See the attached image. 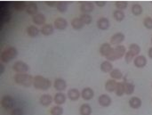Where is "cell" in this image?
<instances>
[{"instance_id":"cell-1","label":"cell","mask_w":152,"mask_h":115,"mask_svg":"<svg viewBox=\"0 0 152 115\" xmlns=\"http://www.w3.org/2000/svg\"><path fill=\"white\" fill-rule=\"evenodd\" d=\"M14 81L23 87L28 88L34 82V78L28 73H17L14 76Z\"/></svg>"},{"instance_id":"cell-2","label":"cell","mask_w":152,"mask_h":115,"mask_svg":"<svg viewBox=\"0 0 152 115\" xmlns=\"http://www.w3.org/2000/svg\"><path fill=\"white\" fill-rule=\"evenodd\" d=\"M126 54V48L125 46L118 45L115 48H112L110 54L106 57L108 61H116L122 58Z\"/></svg>"},{"instance_id":"cell-3","label":"cell","mask_w":152,"mask_h":115,"mask_svg":"<svg viewBox=\"0 0 152 115\" xmlns=\"http://www.w3.org/2000/svg\"><path fill=\"white\" fill-rule=\"evenodd\" d=\"M33 85H34L35 88H37V89L47 90V89H49V88H51L52 83H51V80H49L48 79L44 78L43 76L37 75L34 78Z\"/></svg>"},{"instance_id":"cell-4","label":"cell","mask_w":152,"mask_h":115,"mask_svg":"<svg viewBox=\"0 0 152 115\" xmlns=\"http://www.w3.org/2000/svg\"><path fill=\"white\" fill-rule=\"evenodd\" d=\"M18 55V51L14 46H10L4 49L1 54V61L4 63L11 62Z\"/></svg>"},{"instance_id":"cell-5","label":"cell","mask_w":152,"mask_h":115,"mask_svg":"<svg viewBox=\"0 0 152 115\" xmlns=\"http://www.w3.org/2000/svg\"><path fill=\"white\" fill-rule=\"evenodd\" d=\"M1 104H2V106L5 109V110H12L13 107H14V105H15V102H14V99L9 96V95H5L2 97V100H1Z\"/></svg>"},{"instance_id":"cell-6","label":"cell","mask_w":152,"mask_h":115,"mask_svg":"<svg viewBox=\"0 0 152 115\" xmlns=\"http://www.w3.org/2000/svg\"><path fill=\"white\" fill-rule=\"evenodd\" d=\"M13 70L18 72V73H26L27 72H28L29 70V67L28 65L22 62V61H17L14 64H13Z\"/></svg>"},{"instance_id":"cell-7","label":"cell","mask_w":152,"mask_h":115,"mask_svg":"<svg viewBox=\"0 0 152 115\" xmlns=\"http://www.w3.org/2000/svg\"><path fill=\"white\" fill-rule=\"evenodd\" d=\"M68 26V21L66 19L62 18V17H59L57 19H55L54 21V27L59 29V30H63L67 28Z\"/></svg>"},{"instance_id":"cell-8","label":"cell","mask_w":152,"mask_h":115,"mask_svg":"<svg viewBox=\"0 0 152 115\" xmlns=\"http://www.w3.org/2000/svg\"><path fill=\"white\" fill-rule=\"evenodd\" d=\"M125 40V35L122 32H118L116 34H114L111 38H110V42L113 45H119L120 43H122Z\"/></svg>"},{"instance_id":"cell-9","label":"cell","mask_w":152,"mask_h":115,"mask_svg":"<svg viewBox=\"0 0 152 115\" xmlns=\"http://www.w3.org/2000/svg\"><path fill=\"white\" fill-rule=\"evenodd\" d=\"M80 10L84 13H91L94 10V4L92 2H83L80 5Z\"/></svg>"},{"instance_id":"cell-10","label":"cell","mask_w":152,"mask_h":115,"mask_svg":"<svg viewBox=\"0 0 152 115\" xmlns=\"http://www.w3.org/2000/svg\"><path fill=\"white\" fill-rule=\"evenodd\" d=\"M97 27L102 29V30H105L107 29H109L110 27V21L108 18L106 17H101L98 21H97Z\"/></svg>"},{"instance_id":"cell-11","label":"cell","mask_w":152,"mask_h":115,"mask_svg":"<svg viewBox=\"0 0 152 115\" xmlns=\"http://www.w3.org/2000/svg\"><path fill=\"white\" fill-rule=\"evenodd\" d=\"M53 85H54V88H55L56 90H58V91H61V92L63 91V90H65L66 88H67V83H66V81H65L63 79H61V78L56 79Z\"/></svg>"},{"instance_id":"cell-12","label":"cell","mask_w":152,"mask_h":115,"mask_svg":"<svg viewBox=\"0 0 152 115\" xmlns=\"http://www.w3.org/2000/svg\"><path fill=\"white\" fill-rule=\"evenodd\" d=\"M81 97L84 100H91L94 97V92L91 88H85L81 92Z\"/></svg>"},{"instance_id":"cell-13","label":"cell","mask_w":152,"mask_h":115,"mask_svg":"<svg viewBox=\"0 0 152 115\" xmlns=\"http://www.w3.org/2000/svg\"><path fill=\"white\" fill-rule=\"evenodd\" d=\"M134 65L137 68H143L147 64V59L143 55H138V56H136L134 58Z\"/></svg>"},{"instance_id":"cell-14","label":"cell","mask_w":152,"mask_h":115,"mask_svg":"<svg viewBox=\"0 0 152 115\" xmlns=\"http://www.w3.org/2000/svg\"><path fill=\"white\" fill-rule=\"evenodd\" d=\"M98 102H99V104H100L102 106H103V107H108V106L110 105V104H111L112 101H111L110 97H109L108 95H101V96L99 97Z\"/></svg>"},{"instance_id":"cell-15","label":"cell","mask_w":152,"mask_h":115,"mask_svg":"<svg viewBox=\"0 0 152 115\" xmlns=\"http://www.w3.org/2000/svg\"><path fill=\"white\" fill-rule=\"evenodd\" d=\"M67 95H68V97L71 101H77L81 97V93L77 88H71V89H69Z\"/></svg>"},{"instance_id":"cell-16","label":"cell","mask_w":152,"mask_h":115,"mask_svg":"<svg viewBox=\"0 0 152 115\" xmlns=\"http://www.w3.org/2000/svg\"><path fill=\"white\" fill-rule=\"evenodd\" d=\"M111 50H112L111 46H110V44H108V43H104V44H102V45L101 46V47H100V54H101L102 56L107 57V56L110 54Z\"/></svg>"},{"instance_id":"cell-17","label":"cell","mask_w":152,"mask_h":115,"mask_svg":"<svg viewBox=\"0 0 152 115\" xmlns=\"http://www.w3.org/2000/svg\"><path fill=\"white\" fill-rule=\"evenodd\" d=\"M37 4L35 3V2H29L28 3V5H27V8H26V11L28 14L30 15H36L37 13Z\"/></svg>"},{"instance_id":"cell-18","label":"cell","mask_w":152,"mask_h":115,"mask_svg":"<svg viewBox=\"0 0 152 115\" xmlns=\"http://www.w3.org/2000/svg\"><path fill=\"white\" fill-rule=\"evenodd\" d=\"M129 105L133 109H139L142 106V100H141V98H139L137 97H133L129 100Z\"/></svg>"},{"instance_id":"cell-19","label":"cell","mask_w":152,"mask_h":115,"mask_svg":"<svg viewBox=\"0 0 152 115\" xmlns=\"http://www.w3.org/2000/svg\"><path fill=\"white\" fill-rule=\"evenodd\" d=\"M45 16L43 13H37L36 15L33 16L32 21L34 23H36L37 25H43L45 22ZM45 25V24H44Z\"/></svg>"},{"instance_id":"cell-20","label":"cell","mask_w":152,"mask_h":115,"mask_svg":"<svg viewBox=\"0 0 152 115\" xmlns=\"http://www.w3.org/2000/svg\"><path fill=\"white\" fill-rule=\"evenodd\" d=\"M41 33L45 36H49V35H52L54 31L53 29V26L51 25V24H45L42 26L41 29H40Z\"/></svg>"},{"instance_id":"cell-21","label":"cell","mask_w":152,"mask_h":115,"mask_svg":"<svg viewBox=\"0 0 152 115\" xmlns=\"http://www.w3.org/2000/svg\"><path fill=\"white\" fill-rule=\"evenodd\" d=\"M65 102H66V96H65V94H63L61 92H59V93H57L54 96V103L57 105H61L65 104Z\"/></svg>"},{"instance_id":"cell-22","label":"cell","mask_w":152,"mask_h":115,"mask_svg":"<svg viewBox=\"0 0 152 115\" xmlns=\"http://www.w3.org/2000/svg\"><path fill=\"white\" fill-rule=\"evenodd\" d=\"M117 85H118V82L115 80H109L105 84V89L109 92L116 91Z\"/></svg>"},{"instance_id":"cell-23","label":"cell","mask_w":152,"mask_h":115,"mask_svg":"<svg viewBox=\"0 0 152 115\" xmlns=\"http://www.w3.org/2000/svg\"><path fill=\"white\" fill-rule=\"evenodd\" d=\"M52 102H53V98H52V97L50 95H47V94L46 95H43L40 97V103L44 106L50 105L52 104Z\"/></svg>"},{"instance_id":"cell-24","label":"cell","mask_w":152,"mask_h":115,"mask_svg":"<svg viewBox=\"0 0 152 115\" xmlns=\"http://www.w3.org/2000/svg\"><path fill=\"white\" fill-rule=\"evenodd\" d=\"M39 29L35 26V25H30L27 28V33L29 37L31 38H34V37H37L39 33Z\"/></svg>"},{"instance_id":"cell-25","label":"cell","mask_w":152,"mask_h":115,"mask_svg":"<svg viewBox=\"0 0 152 115\" xmlns=\"http://www.w3.org/2000/svg\"><path fill=\"white\" fill-rule=\"evenodd\" d=\"M79 113H80V115H91L92 107L88 104H84L80 106Z\"/></svg>"},{"instance_id":"cell-26","label":"cell","mask_w":152,"mask_h":115,"mask_svg":"<svg viewBox=\"0 0 152 115\" xmlns=\"http://www.w3.org/2000/svg\"><path fill=\"white\" fill-rule=\"evenodd\" d=\"M71 25H72V27L75 29H82L83 27H84V22L81 21V19L80 18H78V17H76V18H74L72 21H71Z\"/></svg>"},{"instance_id":"cell-27","label":"cell","mask_w":152,"mask_h":115,"mask_svg":"<svg viewBox=\"0 0 152 115\" xmlns=\"http://www.w3.org/2000/svg\"><path fill=\"white\" fill-rule=\"evenodd\" d=\"M28 5V3L24 2V1H17L13 4V7L16 11H23L26 10Z\"/></svg>"},{"instance_id":"cell-28","label":"cell","mask_w":152,"mask_h":115,"mask_svg":"<svg viewBox=\"0 0 152 115\" xmlns=\"http://www.w3.org/2000/svg\"><path fill=\"white\" fill-rule=\"evenodd\" d=\"M143 9L142 6L140 4H134L132 6V13L135 15V16H139L142 13Z\"/></svg>"},{"instance_id":"cell-29","label":"cell","mask_w":152,"mask_h":115,"mask_svg":"<svg viewBox=\"0 0 152 115\" xmlns=\"http://www.w3.org/2000/svg\"><path fill=\"white\" fill-rule=\"evenodd\" d=\"M113 17L116 21H122L125 17H126V14L123 11L121 10H115L114 13H113Z\"/></svg>"},{"instance_id":"cell-30","label":"cell","mask_w":152,"mask_h":115,"mask_svg":"<svg viewBox=\"0 0 152 115\" xmlns=\"http://www.w3.org/2000/svg\"><path fill=\"white\" fill-rule=\"evenodd\" d=\"M112 64L109 61H104L103 63H102L101 64V70L103 72H110L112 71Z\"/></svg>"},{"instance_id":"cell-31","label":"cell","mask_w":152,"mask_h":115,"mask_svg":"<svg viewBox=\"0 0 152 115\" xmlns=\"http://www.w3.org/2000/svg\"><path fill=\"white\" fill-rule=\"evenodd\" d=\"M124 83H125V93L126 95H132L134 92V89H135L134 85L132 84V83L126 82V81H125Z\"/></svg>"},{"instance_id":"cell-32","label":"cell","mask_w":152,"mask_h":115,"mask_svg":"<svg viewBox=\"0 0 152 115\" xmlns=\"http://www.w3.org/2000/svg\"><path fill=\"white\" fill-rule=\"evenodd\" d=\"M116 95L118 97H122L125 94V83L124 82H118L117 88H116Z\"/></svg>"},{"instance_id":"cell-33","label":"cell","mask_w":152,"mask_h":115,"mask_svg":"<svg viewBox=\"0 0 152 115\" xmlns=\"http://www.w3.org/2000/svg\"><path fill=\"white\" fill-rule=\"evenodd\" d=\"M110 77L114 80H120L123 77V73L119 69H114L110 72Z\"/></svg>"},{"instance_id":"cell-34","label":"cell","mask_w":152,"mask_h":115,"mask_svg":"<svg viewBox=\"0 0 152 115\" xmlns=\"http://www.w3.org/2000/svg\"><path fill=\"white\" fill-rule=\"evenodd\" d=\"M68 4H69V2H64V1L58 2V4L56 5L57 10L61 13H65L68 9Z\"/></svg>"},{"instance_id":"cell-35","label":"cell","mask_w":152,"mask_h":115,"mask_svg":"<svg viewBox=\"0 0 152 115\" xmlns=\"http://www.w3.org/2000/svg\"><path fill=\"white\" fill-rule=\"evenodd\" d=\"M129 51L130 52H132L134 55V56L136 57V56H138V55L140 54V52H141V47L137 45V44H131L130 45V46H129Z\"/></svg>"},{"instance_id":"cell-36","label":"cell","mask_w":152,"mask_h":115,"mask_svg":"<svg viewBox=\"0 0 152 115\" xmlns=\"http://www.w3.org/2000/svg\"><path fill=\"white\" fill-rule=\"evenodd\" d=\"M81 19V21L84 22V24H90L93 21V18L91 15H89L88 13H82L79 17Z\"/></svg>"},{"instance_id":"cell-37","label":"cell","mask_w":152,"mask_h":115,"mask_svg":"<svg viewBox=\"0 0 152 115\" xmlns=\"http://www.w3.org/2000/svg\"><path fill=\"white\" fill-rule=\"evenodd\" d=\"M51 114L52 115H62L63 114V109L62 107L59 106V105H56V106H53L52 109H51Z\"/></svg>"},{"instance_id":"cell-38","label":"cell","mask_w":152,"mask_h":115,"mask_svg":"<svg viewBox=\"0 0 152 115\" xmlns=\"http://www.w3.org/2000/svg\"><path fill=\"white\" fill-rule=\"evenodd\" d=\"M115 5L118 8V10L123 11L124 9H126L128 6V3L126 1H117L115 3Z\"/></svg>"},{"instance_id":"cell-39","label":"cell","mask_w":152,"mask_h":115,"mask_svg":"<svg viewBox=\"0 0 152 115\" xmlns=\"http://www.w3.org/2000/svg\"><path fill=\"white\" fill-rule=\"evenodd\" d=\"M143 25L147 28V29H152V18L151 17H146L144 20H143Z\"/></svg>"},{"instance_id":"cell-40","label":"cell","mask_w":152,"mask_h":115,"mask_svg":"<svg viewBox=\"0 0 152 115\" xmlns=\"http://www.w3.org/2000/svg\"><path fill=\"white\" fill-rule=\"evenodd\" d=\"M126 62L127 63H131L133 60H134V58H135V56H134V55L132 53V52H130V51H128V52H126Z\"/></svg>"},{"instance_id":"cell-41","label":"cell","mask_w":152,"mask_h":115,"mask_svg":"<svg viewBox=\"0 0 152 115\" xmlns=\"http://www.w3.org/2000/svg\"><path fill=\"white\" fill-rule=\"evenodd\" d=\"M11 115H24V112L21 108H13L11 111Z\"/></svg>"},{"instance_id":"cell-42","label":"cell","mask_w":152,"mask_h":115,"mask_svg":"<svg viewBox=\"0 0 152 115\" xmlns=\"http://www.w3.org/2000/svg\"><path fill=\"white\" fill-rule=\"evenodd\" d=\"M45 4H46L47 5L51 6V7H53V6H56V5H57L58 2H55V1H46Z\"/></svg>"},{"instance_id":"cell-43","label":"cell","mask_w":152,"mask_h":115,"mask_svg":"<svg viewBox=\"0 0 152 115\" xmlns=\"http://www.w3.org/2000/svg\"><path fill=\"white\" fill-rule=\"evenodd\" d=\"M95 4H96V5H98V6H104V5L106 4V2H105V1H96Z\"/></svg>"},{"instance_id":"cell-44","label":"cell","mask_w":152,"mask_h":115,"mask_svg":"<svg viewBox=\"0 0 152 115\" xmlns=\"http://www.w3.org/2000/svg\"><path fill=\"white\" fill-rule=\"evenodd\" d=\"M148 55H149V57H150L151 59H152V47H151V48L149 49Z\"/></svg>"},{"instance_id":"cell-45","label":"cell","mask_w":152,"mask_h":115,"mask_svg":"<svg viewBox=\"0 0 152 115\" xmlns=\"http://www.w3.org/2000/svg\"><path fill=\"white\" fill-rule=\"evenodd\" d=\"M4 66L3 64H1V67H0V72H1V74L4 73Z\"/></svg>"},{"instance_id":"cell-46","label":"cell","mask_w":152,"mask_h":115,"mask_svg":"<svg viewBox=\"0 0 152 115\" xmlns=\"http://www.w3.org/2000/svg\"><path fill=\"white\" fill-rule=\"evenodd\" d=\"M151 43H152V37H151Z\"/></svg>"}]
</instances>
